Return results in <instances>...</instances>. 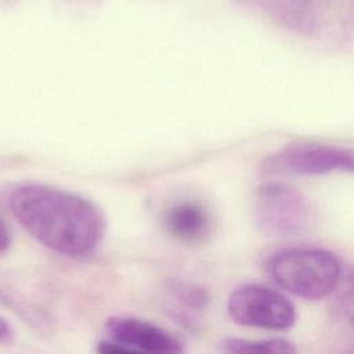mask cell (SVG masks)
Here are the masks:
<instances>
[{
    "label": "cell",
    "mask_w": 354,
    "mask_h": 354,
    "mask_svg": "<svg viewBox=\"0 0 354 354\" xmlns=\"http://www.w3.org/2000/svg\"><path fill=\"white\" fill-rule=\"evenodd\" d=\"M171 296L184 307L199 311L206 308L210 301V296L205 288L198 283L187 281H171L169 286Z\"/></svg>",
    "instance_id": "obj_9"
},
{
    "label": "cell",
    "mask_w": 354,
    "mask_h": 354,
    "mask_svg": "<svg viewBox=\"0 0 354 354\" xmlns=\"http://www.w3.org/2000/svg\"><path fill=\"white\" fill-rule=\"evenodd\" d=\"M8 207L22 228L39 243L65 256H84L104 238V213L91 201L51 185L15 187Z\"/></svg>",
    "instance_id": "obj_1"
},
{
    "label": "cell",
    "mask_w": 354,
    "mask_h": 354,
    "mask_svg": "<svg viewBox=\"0 0 354 354\" xmlns=\"http://www.w3.org/2000/svg\"><path fill=\"white\" fill-rule=\"evenodd\" d=\"M11 335H12V329H11L10 324L4 318L0 317V343L10 340Z\"/></svg>",
    "instance_id": "obj_13"
},
{
    "label": "cell",
    "mask_w": 354,
    "mask_h": 354,
    "mask_svg": "<svg viewBox=\"0 0 354 354\" xmlns=\"http://www.w3.org/2000/svg\"><path fill=\"white\" fill-rule=\"evenodd\" d=\"M267 272L288 293L306 300H319L339 285L342 264L329 250L296 248L270 257Z\"/></svg>",
    "instance_id": "obj_2"
},
{
    "label": "cell",
    "mask_w": 354,
    "mask_h": 354,
    "mask_svg": "<svg viewBox=\"0 0 354 354\" xmlns=\"http://www.w3.org/2000/svg\"><path fill=\"white\" fill-rule=\"evenodd\" d=\"M256 220L260 230L272 236L301 234L310 220V207L296 191L283 185H264L257 196Z\"/></svg>",
    "instance_id": "obj_4"
},
{
    "label": "cell",
    "mask_w": 354,
    "mask_h": 354,
    "mask_svg": "<svg viewBox=\"0 0 354 354\" xmlns=\"http://www.w3.org/2000/svg\"><path fill=\"white\" fill-rule=\"evenodd\" d=\"M267 169L296 176L354 171V151L319 142H296L267 160Z\"/></svg>",
    "instance_id": "obj_5"
},
{
    "label": "cell",
    "mask_w": 354,
    "mask_h": 354,
    "mask_svg": "<svg viewBox=\"0 0 354 354\" xmlns=\"http://www.w3.org/2000/svg\"><path fill=\"white\" fill-rule=\"evenodd\" d=\"M343 306L347 317L354 324V278H351L347 283V290L343 296Z\"/></svg>",
    "instance_id": "obj_11"
},
{
    "label": "cell",
    "mask_w": 354,
    "mask_h": 354,
    "mask_svg": "<svg viewBox=\"0 0 354 354\" xmlns=\"http://www.w3.org/2000/svg\"><path fill=\"white\" fill-rule=\"evenodd\" d=\"M11 242H12L11 232H10L8 227L6 225V223L0 218V254L6 253L10 249Z\"/></svg>",
    "instance_id": "obj_12"
},
{
    "label": "cell",
    "mask_w": 354,
    "mask_h": 354,
    "mask_svg": "<svg viewBox=\"0 0 354 354\" xmlns=\"http://www.w3.org/2000/svg\"><path fill=\"white\" fill-rule=\"evenodd\" d=\"M166 231L178 242L199 243L210 232V216L203 205L183 201L171 205L163 216Z\"/></svg>",
    "instance_id": "obj_7"
},
{
    "label": "cell",
    "mask_w": 354,
    "mask_h": 354,
    "mask_svg": "<svg viewBox=\"0 0 354 354\" xmlns=\"http://www.w3.org/2000/svg\"><path fill=\"white\" fill-rule=\"evenodd\" d=\"M231 319L242 326L286 330L296 324V308L282 293L263 285L248 283L234 289L227 300Z\"/></svg>",
    "instance_id": "obj_3"
},
{
    "label": "cell",
    "mask_w": 354,
    "mask_h": 354,
    "mask_svg": "<svg viewBox=\"0 0 354 354\" xmlns=\"http://www.w3.org/2000/svg\"><path fill=\"white\" fill-rule=\"evenodd\" d=\"M97 354H147L142 351H138L136 348L123 346L120 343L112 342V340H102L95 347Z\"/></svg>",
    "instance_id": "obj_10"
},
{
    "label": "cell",
    "mask_w": 354,
    "mask_h": 354,
    "mask_svg": "<svg viewBox=\"0 0 354 354\" xmlns=\"http://www.w3.org/2000/svg\"><path fill=\"white\" fill-rule=\"evenodd\" d=\"M105 332L112 342L147 354H181V342L163 328L148 321L115 315L105 321Z\"/></svg>",
    "instance_id": "obj_6"
},
{
    "label": "cell",
    "mask_w": 354,
    "mask_h": 354,
    "mask_svg": "<svg viewBox=\"0 0 354 354\" xmlns=\"http://www.w3.org/2000/svg\"><path fill=\"white\" fill-rule=\"evenodd\" d=\"M223 354H299L296 346L281 337L249 340L228 337L221 343Z\"/></svg>",
    "instance_id": "obj_8"
}]
</instances>
